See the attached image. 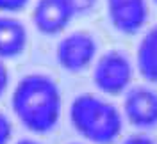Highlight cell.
<instances>
[{"label": "cell", "instance_id": "1", "mask_svg": "<svg viewBox=\"0 0 157 144\" xmlns=\"http://www.w3.org/2000/svg\"><path fill=\"white\" fill-rule=\"evenodd\" d=\"M11 105L27 130L34 134H47L59 123L63 100L54 78L43 73H30L16 84Z\"/></svg>", "mask_w": 157, "mask_h": 144}, {"label": "cell", "instance_id": "2", "mask_svg": "<svg viewBox=\"0 0 157 144\" xmlns=\"http://www.w3.org/2000/svg\"><path fill=\"white\" fill-rule=\"evenodd\" d=\"M70 121L86 141L111 144L121 134V114L113 103L95 94H78L70 105Z\"/></svg>", "mask_w": 157, "mask_h": 144}, {"label": "cell", "instance_id": "3", "mask_svg": "<svg viewBox=\"0 0 157 144\" xmlns=\"http://www.w3.org/2000/svg\"><path fill=\"white\" fill-rule=\"evenodd\" d=\"M132 80V64L125 54L111 50L98 57L93 69V82L98 91L109 96L121 94Z\"/></svg>", "mask_w": 157, "mask_h": 144}, {"label": "cell", "instance_id": "4", "mask_svg": "<svg viewBox=\"0 0 157 144\" xmlns=\"http://www.w3.org/2000/svg\"><path fill=\"white\" fill-rule=\"evenodd\" d=\"M56 57L63 69L70 73H78L86 69L97 57V41L89 32L84 30L71 32L59 41Z\"/></svg>", "mask_w": 157, "mask_h": 144}, {"label": "cell", "instance_id": "5", "mask_svg": "<svg viewBox=\"0 0 157 144\" xmlns=\"http://www.w3.org/2000/svg\"><path fill=\"white\" fill-rule=\"evenodd\" d=\"M105 4L111 25L121 34L132 36L147 23V0H105Z\"/></svg>", "mask_w": 157, "mask_h": 144}, {"label": "cell", "instance_id": "6", "mask_svg": "<svg viewBox=\"0 0 157 144\" xmlns=\"http://www.w3.org/2000/svg\"><path fill=\"white\" fill-rule=\"evenodd\" d=\"M123 110L134 126L154 128L157 125V93L145 86L132 87L125 96Z\"/></svg>", "mask_w": 157, "mask_h": 144}, {"label": "cell", "instance_id": "7", "mask_svg": "<svg viewBox=\"0 0 157 144\" xmlns=\"http://www.w3.org/2000/svg\"><path fill=\"white\" fill-rule=\"evenodd\" d=\"M75 16L68 0H38L32 11V21L41 34L56 36L68 27Z\"/></svg>", "mask_w": 157, "mask_h": 144}, {"label": "cell", "instance_id": "8", "mask_svg": "<svg viewBox=\"0 0 157 144\" xmlns=\"http://www.w3.org/2000/svg\"><path fill=\"white\" fill-rule=\"evenodd\" d=\"M27 45V29L13 16H0V59L20 55Z\"/></svg>", "mask_w": 157, "mask_h": 144}, {"label": "cell", "instance_id": "9", "mask_svg": "<svg viewBox=\"0 0 157 144\" xmlns=\"http://www.w3.org/2000/svg\"><path fill=\"white\" fill-rule=\"evenodd\" d=\"M139 75L150 84H157V25L145 32L136 52Z\"/></svg>", "mask_w": 157, "mask_h": 144}, {"label": "cell", "instance_id": "10", "mask_svg": "<svg viewBox=\"0 0 157 144\" xmlns=\"http://www.w3.org/2000/svg\"><path fill=\"white\" fill-rule=\"evenodd\" d=\"M68 4L75 14H86L88 11H91L95 7L97 0H68Z\"/></svg>", "mask_w": 157, "mask_h": 144}, {"label": "cell", "instance_id": "11", "mask_svg": "<svg viewBox=\"0 0 157 144\" xmlns=\"http://www.w3.org/2000/svg\"><path fill=\"white\" fill-rule=\"evenodd\" d=\"M29 4V0H0L2 13H18Z\"/></svg>", "mask_w": 157, "mask_h": 144}, {"label": "cell", "instance_id": "12", "mask_svg": "<svg viewBox=\"0 0 157 144\" xmlns=\"http://www.w3.org/2000/svg\"><path fill=\"white\" fill-rule=\"evenodd\" d=\"M13 135V128H11V121L7 119V116H4L0 112V144H7Z\"/></svg>", "mask_w": 157, "mask_h": 144}, {"label": "cell", "instance_id": "13", "mask_svg": "<svg viewBox=\"0 0 157 144\" xmlns=\"http://www.w3.org/2000/svg\"><path fill=\"white\" fill-rule=\"evenodd\" d=\"M7 86H9V69L0 59V96L6 93Z\"/></svg>", "mask_w": 157, "mask_h": 144}, {"label": "cell", "instance_id": "14", "mask_svg": "<svg viewBox=\"0 0 157 144\" xmlns=\"http://www.w3.org/2000/svg\"><path fill=\"white\" fill-rule=\"evenodd\" d=\"M121 144H155V142L150 137H147V135H130Z\"/></svg>", "mask_w": 157, "mask_h": 144}, {"label": "cell", "instance_id": "15", "mask_svg": "<svg viewBox=\"0 0 157 144\" xmlns=\"http://www.w3.org/2000/svg\"><path fill=\"white\" fill-rule=\"evenodd\" d=\"M16 144H39V142H36V141H30V139H23V141H18Z\"/></svg>", "mask_w": 157, "mask_h": 144}, {"label": "cell", "instance_id": "16", "mask_svg": "<svg viewBox=\"0 0 157 144\" xmlns=\"http://www.w3.org/2000/svg\"><path fill=\"white\" fill-rule=\"evenodd\" d=\"M154 2H155V4H157V0H154Z\"/></svg>", "mask_w": 157, "mask_h": 144}]
</instances>
